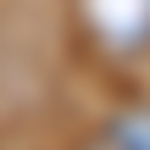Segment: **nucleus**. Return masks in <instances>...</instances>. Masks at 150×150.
<instances>
[{"mask_svg":"<svg viewBox=\"0 0 150 150\" xmlns=\"http://www.w3.org/2000/svg\"><path fill=\"white\" fill-rule=\"evenodd\" d=\"M111 150H150V111H128L111 122Z\"/></svg>","mask_w":150,"mask_h":150,"instance_id":"f257e3e1","label":"nucleus"}]
</instances>
